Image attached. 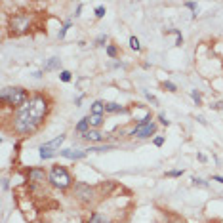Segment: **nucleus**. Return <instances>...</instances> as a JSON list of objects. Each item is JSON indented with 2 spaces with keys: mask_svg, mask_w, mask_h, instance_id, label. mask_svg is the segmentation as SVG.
Returning a JSON list of instances; mask_svg holds the SVG:
<instances>
[{
  "mask_svg": "<svg viewBox=\"0 0 223 223\" xmlns=\"http://www.w3.org/2000/svg\"><path fill=\"white\" fill-rule=\"evenodd\" d=\"M105 42H107V36H105V35L97 36V40H95V44H97V46H105Z\"/></svg>",
  "mask_w": 223,
  "mask_h": 223,
  "instance_id": "5701e85b",
  "label": "nucleus"
},
{
  "mask_svg": "<svg viewBox=\"0 0 223 223\" xmlns=\"http://www.w3.org/2000/svg\"><path fill=\"white\" fill-rule=\"evenodd\" d=\"M38 151H40V158H52L54 155H56V149H52V147H50L48 143H44V145H40V149H38Z\"/></svg>",
  "mask_w": 223,
  "mask_h": 223,
  "instance_id": "1a4fd4ad",
  "label": "nucleus"
},
{
  "mask_svg": "<svg viewBox=\"0 0 223 223\" xmlns=\"http://www.w3.org/2000/svg\"><path fill=\"white\" fill-rule=\"evenodd\" d=\"M88 126H90V120H88V116H86V118H82V120L77 124V128H74V130H77V134H84V132L88 130Z\"/></svg>",
  "mask_w": 223,
  "mask_h": 223,
  "instance_id": "4468645a",
  "label": "nucleus"
},
{
  "mask_svg": "<svg viewBox=\"0 0 223 223\" xmlns=\"http://www.w3.org/2000/svg\"><path fill=\"white\" fill-rule=\"evenodd\" d=\"M71 176L69 172L63 168V166H54L52 170H50V183H52L54 187L57 189H67L71 185Z\"/></svg>",
  "mask_w": 223,
  "mask_h": 223,
  "instance_id": "20e7f679",
  "label": "nucleus"
},
{
  "mask_svg": "<svg viewBox=\"0 0 223 223\" xmlns=\"http://www.w3.org/2000/svg\"><path fill=\"white\" fill-rule=\"evenodd\" d=\"M88 223H111V219L95 212V214H92V217H90V221H88Z\"/></svg>",
  "mask_w": 223,
  "mask_h": 223,
  "instance_id": "9b49d317",
  "label": "nucleus"
},
{
  "mask_svg": "<svg viewBox=\"0 0 223 223\" xmlns=\"http://www.w3.org/2000/svg\"><path fill=\"white\" fill-rule=\"evenodd\" d=\"M103 15H105V8L97 6V8H95V17H103Z\"/></svg>",
  "mask_w": 223,
  "mask_h": 223,
  "instance_id": "a878e982",
  "label": "nucleus"
},
{
  "mask_svg": "<svg viewBox=\"0 0 223 223\" xmlns=\"http://www.w3.org/2000/svg\"><path fill=\"white\" fill-rule=\"evenodd\" d=\"M74 196H77L82 204H92L95 200V189L86 185V183H77L74 185Z\"/></svg>",
  "mask_w": 223,
  "mask_h": 223,
  "instance_id": "39448f33",
  "label": "nucleus"
},
{
  "mask_svg": "<svg viewBox=\"0 0 223 223\" xmlns=\"http://www.w3.org/2000/svg\"><path fill=\"white\" fill-rule=\"evenodd\" d=\"M158 120L164 124V126H168V124H170V120H166V116H164V114H160V116H158Z\"/></svg>",
  "mask_w": 223,
  "mask_h": 223,
  "instance_id": "7c9ffc66",
  "label": "nucleus"
},
{
  "mask_svg": "<svg viewBox=\"0 0 223 223\" xmlns=\"http://www.w3.org/2000/svg\"><path fill=\"white\" fill-rule=\"evenodd\" d=\"M185 6H187L189 10H193V12H196V4H194V2H185Z\"/></svg>",
  "mask_w": 223,
  "mask_h": 223,
  "instance_id": "c85d7f7f",
  "label": "nucleus"
},
{
  "mask_svg": "<svg viewBox=\"0 0 223 223\" xmlns=\"http://www.w3.org/2000/svg\"><path fill=\"white\" fill-rule=\"evenodd\" d=\"M61 80H63V82H69V80H71V72H69V71H63V72H61Z\"/></svg>",
  "mask_w": 223,
  "mask_h": 223,
  "instance_id": "bb28decb",
  "label": "nucleus"
},
{
  "mask_svg": "<svg viewBox=\"0 0 223 223\" xmlns=\"http://www.w3.org/2000/svg\"><path fill=\"white\" fill-rule=\"evenodd\" d=\"M8 187H10V183H8V179H4V183H2V189H4V191H8Z\"/></svg>",
  "mask_w": 223,
  "mask_h": 223,
  "instance_id": "473e14b6",
  "label": "nucleus"
},
{
  "mask_svg": "<svg viewBox=\"0 0 223 223\" xmlns=\"http://www.w3.org/2000/svg\"><path fill=\"white\" fill-rule=\"evenodd\" d=\"M27 176H29V181H31V183H42V181L46 179L44 170H38V168H31V170L27 172Z\"/></svg>",
  "mask_w": 223,
  "mask_h": 223,
  "instance_id": "0eeeda50",
  "label": "nucleus"
},
{
  "mask_svg": "<svg viewBox=\"0 0 223 223\" xmlns=\"http://www.w3.org/2000/svg\"><path fill=\"white\" fill-rule=\"evenodd\" d=\"M0 99H2V103H8L10 107H23L25 103L29 101V93L27 90L23 88H4L2 93H0Z\"/></svg>",
  "mask_w": 223,
  "mask_h": 223,
  "instance_id": "f03ea898",
  "label": "nucleus"
},
{
  "mask_svg": "<svg viewBox=\"0 0 223 223\" xmlns=\"http://www.w3.org/2000/svg\"><path fill=\"white\" fill-rule=\"evenodd\" d=\"M155 132H157L155 122H149V124H137V126L132 130V135L139 137V139H145V137H151Z\"/></svg>",
  "mask_w": 223,
  "mask_h": 223,
  "instance_id": "423d86ee",
  "label": "nucleus"
},
{
  "mask_svg": "<svg viewBox=\"0 0 223 223\" xmlns=\"http://www.w3.org/2000/svg\"><path fill=\"white\" fill-rule=\"evenodd\" d=\"M67 29H69V23H67V25H65V27H63V29L59 31V38H63V36H65V33H67Z\"/></svg>",
  "mask_w": 223,
  "mask_h": 223,
  "instance_id": "c756f323",
  "label": "nucleus"
},
{
  "mask_svg": "<svg viewBox=\"0 0 223 223\" xmlns=\"http://www.w3.org/2000/svg\"><path fill=\"white\" fill-rule=\"evenodd\" d=\"M191 95H193V99H194V103H196V105H200V103H202V99H200V93H198L196 90H193V92H191Z\"/></svg>",
  "mask_w": 223,
  "mask_h": 223,
  "instance_id": "aec40b11",
  "label": "nucleus"
},
{
  "mask_svg": "<svg viewBox=\"0 0 223 223\" xmlns=\"http://www.w3.org/2000/svg\"><path fill=\"white\" fill-rule=\"evenodd\" d=\"M46 113H48V101H46V97H42V95L31 97L21 109H17V113L13 116V130L19 135H31V134H35L38 130V126L42 124Z\"/></svg>",
  "mask_w": 223,
  "mask_h": 223,
  "instance_id": "f257e3e1",
  "label": "nucleus"
},
{
  "mask_svg": "<svg viewBox=\"0 0 223 223\" xmlns=\"http://www.w3.org/2000/svg\"><path fill=\"white\" fill-rule=\"evenodd\" d=\"M105 111L107 113H122L124 107L118 105V103H114V101H111V103H105Z\"/></svg>",
  "mask_w": 223,
  "mask_h": 223,
  "instance_id": "ddd939ff",
  "label": "nucleus"
},
{
  "mask_svg": "<svg viewBox=\"0 0 223 223\" xmlns=\"http://www.w3.org/2000/svg\"><path fill=\"white\" fill-rule=\"evenodd\" d=\"M84 139H88V141H103V135L99 134L97 130H88L86 135H84Z\"/></svg>",
  "mask_w": 223,
  "mask_h": 223,
  "instance_id": "9d476101",
  "label": "nucleus"
},
{
  "mask_svg": "<svg viewBox=\"0 0 223 223\" xmlns=\"http://www.w3.org/2000/svg\"><path fill=\"white\" fill-rule=\"evenodd\" d=\"M57 67H61V59H59V57H52V59L46 63L44 71H54V69H57Z\"/></svg>",
  "mask_w": 223,
  "mask_h": 223,
  "instance_id": "f8f14e48",
  "label": "nucleus"
},
{
  "mask_svg": "<svg viewBox=\"0 0 223 223\" xmlns=\"http://www.w3.org/2000/svg\"><path fill=\"white\" fill-rule=\"evenodd\" d=\"M130 48H132V50H135V52H139V50H141V44H139V40H137L135 36H132V38H130Z\"/></svg>",
  "mask_w": 223,
  "mask_h": 223,
  "instance_id": "6ab92c4d",
  "label": "nucleus"
},
{
  "mask_svg": "<svg viewBox=\"0 0 223 223\" xmlns=\"http://www.w3.org/2000/svg\"><path fill=\"white\" fill-rule=\"evenodd\" d=\"M193 183H194V185H200V187H206V181L198 179V178H193Z\"/></svg>",
  "mask_w": 223,
  "mask_h": 223,
  "instance_id": "cd10ccee",
  "label": "nucleus"
},
{
  "mask_svg": "<svg viewBox=\"0 0 223 223\" xmlns=\"http://www.w3.org/2000/svg\"><path fill=\"white\" fill-rule=\"evenodd\" d=\"M113 149V145H105V147H90L88 151H92V153H105V151H111Z\"/></svg>",
  "mask_w": 223,
  "mask_h": 223,
  "instance_id": "a211bd4d",
  "label": "nucleus"
},
{
  "mask_svg": "<svg viewBox=\"0 0 223 223\" xmlns=\"http://www.w3.org/2000/svg\"><path fill=\"white\" fill-rule=\"evenodd\" d=\"M181 173H183V170H173V172H168L166 176H170V178H179Z\"/></svg>",
  "mask_w": 223,
  "mask_h": 223,
  "instance_id": "4be33fe9",
  "label": "nucleus"
},
{
  "mask_svg": "<svg viewBox=\"0 0 223 223\" xmlns=\"http://www.w3.org/2000/svg\"><path fill=\"white\" fill-rule=\"evenodd\" d=\"M65 141V135H57L56 139H52V141H48V145L52 147V149H59V145Z\"/></svg>",
  "mask_w": 223,
  "mask_h": 223,
  "instance_id": "f3484780",
  "label": "nucleus"
},
{
  "mask_svg": "<svg viewBox=\"0 0 223 223\" xmlns=\"http://www.w3.org/2000/svg\"><path fill=\"white\" fill-rule=\"evenodd\" d=\"M212 179H214V181H219V183H223V178H221V176H214Z\"/></svg>",
  "mask_w": 223,
  "mask_h": 223,
  "instance_id": "72a5a7b5",
  "label": "nucleus"
},
{
  "mask_svg": "<svg viewBox=\"0 0 223 223\" xmlns=\"http://www.w3.org/2000/svg\"><path fill=\"white\" fill-rule=\"evenodd\" d=\"M145 97H147V99H149V101H151L153 105H158V101H157V97H155V95H151V93H149V92H145Z\"/></svg>",
  "mask_w": 223,
  "mask_h": 223,
  "instance_id": "393cba45",
  "label": "nucleus"
},
{
  "mask_svg": "<svg viewBox=\"0 0 223 223\" xmlns=\"http://www.w3.org/2000/svg\"><path fill=\"white\" fill-rule=\"evenodd\" d=\"M29 27H31V15L29 13L21 12V13H13L10 17V33L13 36H19L23 33H27Z\"/></svg>",
  "mask_w": 223,
  "mask_h": 223,
  "instance_id": "7ed1b4c3",
  "label": "nucleus"
},
{
  "mask_svg": "<svg viewBox=\"0 0 223 223\" xmlns=\"http://www.w3.org/2000/svg\"><path fill=\"white\" fill-rule=\"evenodd\" d=\"M107 56L109 57H114L116 56V48L114 46H107Z\"/></svg>",
  "mask_w": 223,
  "mask_h": 223,
  "instance_id": "b1692460",
  "label": "nucleus"
},
{
  "mask_svg": "<svg viewBox=\"0 0 223 223\" xmlns=\"http://www.w3.org/2000/svg\"><path fill=\"white\" fill-rule=\"evenodd\" d=\"M162 143H164V137H155V145L157 147H160Z\"/></svg>",
  "mask_w": 223,
  "mask_h": 223,
  "instance_id": "2f4dec72",
  "label": "nucleus"
},
{
  "mask_svg": "<svg viewBox=\"0 0 223 223\" xmlns=\"http://www.w3.org/2000/svg\"><path fill=\"white\" fill-rule=\"evenodd\" d=\"M59 153H61V157L71 158V160H80V158L86 157V151H72V149H63Z\"/></svg>",
  "mask_w": 223,
  "mask_h": 223,
  "instance_id": "6e6552de",
  "label": "nucleus"
},
{
  "mask_svg": "<svg viewBox=\"0 0 223 223\" xmlns=\"http://www.w3.org/2000/svg\"><path fill=\"white\" fill-rule=\"evenodd\" d=\"M103 111H105V103H101V101H95L92 105V114H101Z\"/></svg>",
  "mask_w": 223,
  "mask_h": 223,
  "instance_id": "dca6fc26",
  "label": "nucleus"
},
{
  "mask_svg": "<svg viewBox=\"0 0 223 223\" xmlns=\"http://www.w3.org/2000/svg\"><path fill=\"white\" fill-rule=\"evenodd\" d=\"M162 86H164V90H168V92H178L176 84H172V82H164Z\"/></svg>",
  "mask_w": 223,
  "mask_h": 223,
  "instance_id": "412c9836",
  "label": "nucleus"
},
{
  "mask_svg": "<svg viewBox=\"0 0 223 223\" xmlns=\"http://www.w3.org/2000/svg\"><path fill=\"white\" fill-rule=\"evenodd\" d=\"M88 120H90V126H101L103 124V116L101 114H92V116H88Z\"/></svg>",
  "mask_w": 223,
  "mask_h": 223,
  "instance_id": "2eb2a0df",
  "label": "nucleus"
}]
</instances>
